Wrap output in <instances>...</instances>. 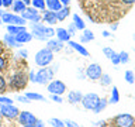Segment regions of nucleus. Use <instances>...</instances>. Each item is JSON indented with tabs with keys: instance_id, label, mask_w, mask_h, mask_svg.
Segmentation results:
<instances>
[{
	"instance_id": "3c124183",
	"label": "nucleus",
	"mask_w": 135,
	"mask_h": 127,
	"mask_svg": "<svg viewBox=\"0 0 135 127\" xmlns=\"http://www.w3.org/2000/svg\"><path fill=\"white\" fill-rule=\"evenodd\" d=\"M110 27H111V30H113V31H115V30L118 28V23H114V24H111V25H110Z\"/></svg>"
},
{
	"instance_id": "7c9ffc66",
	"label": "nucleus",
	"mask_w": 135,
	"mask_h": 127,
	"mask_svg": "<svg viewBox=\"0 0 135 127\" xmlns=\"http://www.w3.org/2000/svg\"><path fill=\"white\" fill-rule=\"evenodd\" d=\"M99 82H100L101 86H108V85H111V78H110V75H107V74H103V75L100 76Z\"/></svg>"
},
{
	"instance_id": "49530a36",
	"label": "nucleus",
	"mask_w": 135,
	"mask_h": 127,
	"mask_svg": "<svg viewBox=\"0 0 135 127\" xmlns=\"http://www.w3.org/2000/svg\"><path fill=\"white\" fill-rule=\"evenodd\" d=\"M4 68H6V59H4L2 55H0V72H2Z\"/></svg>"
},
{
	"instance_id": "f3484780",
	"label": "nucleus",
	"mask_w": 135,
	"mask_h": 127,
	"mask_svg": "<svg viewBox=\"0 0 135 127\" xmlns=\"http://www.w3.org/2000/svg\"><path fill=\"white\" fill-rule=\"evenodd\" d=\"M68 45H69L70 48H73L75 51H78V52H79L80 55H83V57H87V55H89V51L84 48L82 44H79V42H75V41L69 40V41H68Z\"/></svg>"
},
{
	"instance_id": "5701e85b",
	"label": "nucleus",
	"mask_w": 135,
	"mask_h": 127,
	"mask_svg": "<svg viewBox=\"0 0 135 127\" xmlns=\"http://www.w3.org/2000/svg\"><path fill=\"white\" fill-rule=\"evenodd\" d=\"M21 31H27V28L24 27V25H13V24H7V33L13 34V35H16V34H18Z\"/></svg>"
},
{
	"instance_id": "c9c22d12",
	"label": "nucleus",
	"mask_w": 135,
	"mask_h": 127,
	"mask_svg": "<svg viewBox=\"0 0 135 127\" xmlns=\"http://www.w3.org/2000/svg\"><path fill=\"white\" fill-rule=\"evenodd\" d=\"M110 61H111L114 65H118V64H121V62H120V55H118V52H115V51H114L113 55L110 57Z\"/></svg>"
},
{
	"instance_id": "c03bdc74",
	"label": "nucleus",
	"mask_w": 135,
	"mask_h": 127,
	"mask_svg": "<svg viewBox=\"0 0 135 127\" xmlns=\"http://www.w3.org/2000/svg\"><path fill=\"white\" fill-rule=\"evenodd\" d=\"M76 30H78V28H76V27H75V24H73V23H72V24L69 25V27H68V33H69V34H70V35H75V33H76Z\"/></svg>"
},
{
	"instance_id": "9d476101",
	"label": "nucleus",
	"mask_w": 135,
	"mask_h": 127,
	"mask_svg": "<svg viewBox=\"0 0 135 127\" xmlns=\"http://www.w3.org/2000/svg\"><path fill=\"white\" fill-rule=\"evenodd\" d=\"M20 16L23 17V19H25L27 21H31V23H40V20H41V16H40V13H38V10L34 8L32 6H28L25 8V11H23Z\"/></svg>"
},
{
	"instance_id": "7ed1b4c3",
	"label": "nucleus",
	"mask_w": 135,
	"mask_h": 127,
	"mask_svg": "<svg viewBox=\"0 0 135 127\" xmlns=\"http://www.w3.org/2000/svg\"><path fill=\"white\" fill-rule=\"evenodd\" d=\"M34 61H35V64H37L38 66H48L49 64L54 61V52L45 47V48L40 49V51L35 54Z\"/></svg>"
},
{
	"instance_id": "6ab92c4d",
	"label": "nucleus",
	"mask_w": 135,
	"mask_h": 127,
	"mask_svg": "<svg viewBox=\"0 0 135 127\" xmlns=\"http://www.w3.org/2000/svg\"><path fill=\"white\" fill-rule=\"evenodd\" d=\"M82 97H83V95L79 90H70L68 93V100L72 105H78L79 102H82Z\"/></svg>"
},
{
	"instance_id": "bf43d9fd",
	"label": "nucleus",
	"mask_w": 135,
	"mask_h": 127,
	"mask_svg": "<svg viewBox=\"0 0 135 127\" xmlns=\"http://www.w3.org/2000/svg\"><path fill=\"white\" fill-rule=\"evenodd\" d=\"M3 13H4V11L2 10V8H0V16H2V14H3Z\"/></svg>"
},
{
	"instance_id": "72a5a7b5",
	"label": "nucleus",
	"mask_w": 135,
	"mask_h": 127,
	"mask_svg": "<svg viewBox=\"0 0 135 127\" xmlns=\"http://www.w3.org/2000/svg\"><path fill=\"white\" fill-rule=\"evenodd\" d=\"M6 92H7V82L4 79V76L0 75V95H3Z\"/></svg>"
},
{
	"instance_id": "aec40b11",
	"label": "nucleus",
	"mask_w": 135,
	"mask_h": 127,
	"mask_svg": "<svg viewBox=\"0 0 135 127\" xmlns=\"http://www.w3.org/2000/svg\"><path fill=\"white\" fill-rule=\"evenodd\" d=\"M55 35H56V38H58V40H61L62 42H68V41L70 40V37H72L70 34L68 33L66 28H61V27L56 28V31H55Z\"/></svg>"
},
{
	"instance_id": "a19ab883",
	"label": "nucleus",
	"mask_w": 135,
	"mask_h": 127,
	"mask_svg": "<svg viewBox=\"0 0 135 127\" xmlns=\"http://www.w3.org/2000/svg\"><path fill=\"white\" fill-rule=\"evenodd\" d=\"M17 102H20V103H30L31 100H30L25 95H24V96H21V95H20V96H17Z\"/></svg>"
},
{
	"instance_id": "423d86ee",
	"label": "nucleus",
	"mask_w": 135,
	"mask_h": 127,
	"mask_svg": "<svg viewBox=\"0 0 135 127\" xmlns=\"http://www.w3.org/2000/svg\"><path fill=\"white\" fill-rule=\"evenodd\" d=\"M31 34L34 38H37V40L40 41H48L49 38L46 35V27L44 24L41 23H31Z\"/></svg>"
},
{
	"instance_id": "13d9d810",
	"label": "nucleus",
	"mask_w": 135,
	"mask_h": 127,
	"mask_svg": "<svg viewBox=\"0 0 135 127\" xmlns=\"http://www.w3.org/2000/svg\"><path fill=\"white\" fill-rule=\"evenodd\" d=\"M0 7H3V2H2V0H0Z\"/></svg>"
},
{
	"instance_id": "9b49d317",
	"label": "nucleus",
	"mask_w": 135,
	"mask_h": 127,
	"mask_svg": "<svg viewBox=\"0 0 135 127\" xmlns=\"http://www.w3.org/2000/svg\"><path fill=\"white\" fill-rule=\"evenodd\" d=\"M101 75H103V71H101V66L99 64H90L86 68V76L91 80H99Z\"/></svg>"
},
{
	"instance_id": "393cba45",
	"label": "nucleus",
	"mask_w": 135,
	"mask_h": 127,
	"mask_svg": "<svg viewBox=\"0 0 135 127\" xmlns=\"http://www.w3.org/2000/svg\"><path fill=\"white\" fill-rule=\"evenodd\" d=\"M94 40V34H93V31H90V30H83V35L80 37V41L82 42H89V41H93Z\"/></svg>"
},
{
	"instance_id": "09e8293b",
	"label": "nucleus",
	"mask_w": 135,
	"mask_h": 127,
	"mask_svg": "<svg viewBox=\"0 0 135 127\" xmlns=\"http://www.w3.org/2000/svg\"><path fill=\"white\" fill-rule=\"evenodd\" d=\"M35 127H45V124L42 123L41 120H37V123H35Z\"/></svg>"
},
{
	"instance_id": "8fccbe9b",
	"label": "nucleus",
	"mask_w": 135,
	"mask_h": 127,
	"mask_svg": "<svg viewBox=\"0 0 135 127\" xmlns=\"http://www.w3.org/2000/svg\"><path fill=\"white\" fill-rule=\"evenodd\" d=\"M59 2L62 3V6H69V3H70V0H59Z\"/></svg>"
},
{
	"instance_id": "cd10ccee",
	"label": "nucleus",
	"mask_w": 135,
	"mask_h": 127,
	"mask_svg": "<svg viewBox=\"0 0 135 127\" xmlns=\"http://www.w3.org/2000/svg\"><path fill=\"white\" fill-rule=\"evenodd\" d=\"M120 102V93H118V88L113 86V92H111V97H110V103L115 105Z\"/></svg>"
},
{
	"instance_id": "052dcab7",
	"label": "nucleus",
	"mask_w": 135,
	"mask_h": 127,
	"mask_svg": "<svg viewBox=\"0 0 135 127\" xmlns=\"http://www.w3.org/2000/svg\"><path fill=\"white\" fill-rule=\"evenodd\" d=\"M0 127H3V123L2 121H0Z\"/></svg>"
},
{
	"instance_id": "bb28decb",
	"label": "nucleus",
	"mask_w": 135,
	"mask_h": 127,
	"mask_svg": "<svg viewBox=\"0 0 135 127\" xmlns=\"http://www.w3.org/2000/svg\"><path fill=\"white\" fill-rule=\"evenodd\" d=\"M25 96H27L31 102H34V100H38V102L45 100V97H44V96L40 95V93H35V92H27V93H25Z\"/></svg>"
},
{
	"instance_id": "c85d7f7f",
	"label": "nucleus",
	"mask_w": 135,
	"mask_h": 127,
	"mask_svg": "<svg viewBox=\"0 0 135 127\" xmlns=\"http://www.w3.org/2000/svg\"><path fill=\"white\" fill-rule=\"evenodd\" d=\"M107 103H108V102L105 100V99H100L99 103L96 105V107H94V110H93V112H94V113H101V112H103V110L105 109Z\"/></svg>"
},
{
	"instance_id": "39448f33",
	"label": "nucleus",
	"mask_w": 135,
	"mask_h": 127,
	"mask_svg": "<svg viewBox=\"0 0 135 127\" xmlns=\"http://www.w3.org/2000/svg\"><path fill=\"white\" fill-rule=\"evenodd\" d=\"M54 69L52 68H46L42 66L40 71L37 72V83L40 85H48L51 80L54 79Z\"/></svg>"
},
{
	"instance_id": "79ce46f5",
	"label": "nucleus",
	"mask_w": 135,
	"mask_h": 127,
	"mask_svg": "<svg viewBox=\"0 0 135 127\" xmlns=\"http://www.w3.org/2000/svg\"><path fill=\"white\" fill-rule=\"evenodd\" d=\"M65 126H68V127H79L78 123L73 121V120H69V119H66V120H65Z\"/></svg>"
},
{
	"instance_id": "4be33fe9",
	"label": "nucleus",
	"mask_w": 135,
	"mask_h": 127,
	"mask_svg": "<svg viewBox=\"0 0 135 127\" xmlns=\"http://www.w3.org/2000/svg\"><path fill=\"white\" fill-rule=\"evenodd\" d=\"M25 8H27V6L23 3V0H14L13 2V11L16 14H21L23 11H25Z\"/></svg>"
},
{
	"instance_id": "f257e3e1",
	"label": "nucleus",
	"mask_w": 135,
	"mask_h": 127,
	"mask_svg": "<svg viewBox=\"0 0 135 127\" xmlns=\"http://www.w3.org/2000/svg\"><path fill=\"white\" fill-rule=\"evenodd\" d=\"M134 3L135 0H80L87 19L94 23H115L128 13Z\"/></svg>"
},
{
	"instance_id": "0eeeda50",
	"label": "nucleus",
	"mask_w": 135,
	"mask_h": 127,
	"mask_svg": "<svg viewBox=\"0 0 135 127\" xmlns=\"http://www.w3.org/2000/svg\"><path fill=\"white\" fill-rule=\"evenodd\" d=\"M2 20L3 23L13 24V25H25V23H27V20L23 19L21 16L16 14V13H7V11H4L2 14Z\"/></svg>"
},
{
	"instance_id": "a878e982",
	"label": "nucleus",
	"mask_w": 135,
	"mask_h": 127,
	"mask_svg": "<svg viewBox=\"0 0 135 127\" xmlns=\"http://www.w3.org/2000/svg\"><path fill=\"white\" fill-rule=\"evenodd\" d=\"M73 24H75V27L78 28V30H83L86 28V24H84V21L79 17V14H73Z\"/></svg>"
},
{
	"instance_id": "f8f14e48",
	"label": "nucleus",
	"mask_w": 135,
	"mask_h": 127,
	"mask_svg": "<svg viewBox=\"0 0 135 127\" xmlns=\"http://www.w3.org/2000/svg\"><path fill=\"white\" fill-rule=\"evenodd\" d=\"M20 110L13 105H2V116H4L6 119H10V120H14V119H18Z\"/></svg>"
},
{
	"instance_id": "6e6552de",
	"label": "nucleus",
	"mask_w": 135,
	"mask_h": 127,
	"mask_svg": "<svg viewBox=\"0 0 135 127\" xmlns=\"http://www.w3.org/2000/svg\"><path fill=\"white\" fill-rule=\"evenodd\" d=\"M48 92L51 95H63L66 92V85L62 82V80H58V79H52L51 82L48 83Z\"/></svg>"
},
{
	"instance_id": "37998d69",
	"label": "nucleus",
	"mask_w": 135,
	"mask_h": 127,
	"mask_svg": "<svg viewBox=\"0 0 135 127\" xmlns=\"http://www.w3.org/2000/svg\"><path fill=\"white\" fill-rule=\"evenodd\" d=\"M46 35H48V38H54L55 37V30L52 27H46Z\"/></svg>"
},
{
	"instance_id": "ea45409f",
	"label": "nucleus",
	"mask_w": 135,
	"mask_h": 127,
	"mask_svg": "<svg viewBox=\"0 0 135 127\" xmlns=\"http://www.w3.org/2000/svg\"><path fill=\"white\" fill-rule=\"evenodd\" d=\"M17 57H20V58H27L28 57V51L27 49H18V52H17Z\"/></svg>"
},
{
	"instance_id": "4d7b16f0",
	"label": "nucleus",
	"mask_w": 135,
	"mask_h": 127,
	"mask_svg": "<svg viewBox=\"0 0 135 127\" xmlns=\"http://www.w3.org/2000/svg\"><path fill=\"white\" fill-rule=\"evenodd\" d=\"M0 116H2V103H0Z\"/></svg>"
},
{
	"instance_id": "ddd939ff",
	"label": "nucleus",
	"mask_w": 135,
	"mask_h": 127,
	"mask_svg": "<svg viewBox=\"0 0 135 127\" xmlns=\"http://www.w3.org/2000/svg\"><path fill=\"white\" fill-rule=\"evenodd\" d=\"M38 119L30 112H20L18 114V121L21 126H27V124H35Z\"/></svg>"
},
{
	"instance_id": "864d4df0",
	"label": "nucleus",
	"mask_w": 135,
	"mask_h": 127,
	"mask_svg": "<svg viewBox=\"0 0 135 127\" xmlns=\"http://www.w3.org/2000/svg\"><path fill=\"white\" fill-rule=\"evenodd\" d=\"M23 3H24V4H25V6H27V7H28V6H30V4H31V0H23Z\"/></svg>"
},
{
	"instance_id": "f704fd0d",
	"label": "nucleus",
	"mask_w": 135,
	"mask_h": 127,
	"mask_svg": "<svg viewBox=\"0 0 135 127\" xmlns=\"http://www.w3.org/2000/svg\"><path fill=\"white\" fill-rule=\"evenodd\" d=\"M118 55H120V62L121 64H128L129 62V55L127 51H121V52H118Z\"/></svg>"
},
{
	"instance_id": "412c9836",
	"label": "nucleus",
	"mask_w": 135,
	"mask_h": 127,
	"mask_svg": "<svg viewBox=\"0 0 135 127\" xmlns=\"http://www.w3.org/2000/svg\"><path fill=\"white\" fill-rule=\"evenodd\" d=\"M46 7H48V10L51 11H59L61 8L63 7L62 3L59 2V0H46Z\"/></svg>"
},
{
	"instance_id": "5fc2aeb1",
	"label": "nucleus",
	"mask_w": 135,
	"mask_h": 127,
	"mask_svg": "<svg viewBox=\"0 0 135 127\" xmlns=\"http://www.w3.org/2000/svg\"><path fill=\"white\" fill-rule=\"evenodd\" d=\"M23 127H35V124H27V126H23Z\"/></svg>"
},
{
	"instance_id": "58836bf2",
	"label": "nucleus",
	"mask_w": 135,
	"mask_h": 127,
	"mask_svg": "<svg viewBox=\"0 0 135 127\" xmlns=\"http://www.w3.org/2000/svg\"><path fill=\"white\" fill-rule=\"evenodd\" d=\"M28 80L30 82H32V83H37V74L34 71H30V74H28Z\"/></svg>"
},
{
	"instance_id": "a18cd8bd",
	"label": "nucleus",
	"mask_w": 135,
	"mask_h": 127,
	"mask_svg": "<svg viewBox=\"0 0 135 127\" xmlns=\"http://www.w3.org/2000/svg\"><path fill=\"white\" fill-rule=\"evenodd\" d=\"M51 99H52L54 102H56V103H62V97L59 96V95H51Z\"/></svg>"
},
{
	"instance_id": "603ef678",
	"label": "nucleus",
	"mask_w": 135,
	"mask_h": 127,
	"mask_svg": "<svg viewBox=\"0 0 135 127\" xmlns=\"http://www.w3.org/2000/svg\"><path fill=\"white\" fill-rule=\"evenodd\" d=\"M110 35H111V34H110L108 31H103V37H105V38H108Z\"/></svg>"
},
{
	"instance_id": "4c0bfd02",
	"label": "nucleus",
	"mask_w": 135,
	"mask_h": 127,
	"mask_svg": "<svg viewBox=\"0 0 135 127\" xmlns=\"http://www.w3.org/2000/svg\"><path fill=\"white\" fill-rule=\"evenodd\" d=\"M113 52H114V49L110 48V47H104V48H103V54H104L108 59H110V57L113 55Z\"/></svg>"
},
{
	"instance_id": "b1692460",
	"label": "nucleus",
	"mask_w": 135,
	"mask_h": 127,
	"mask_svg": "<svg viewBox=\"0 0 135 127\" xmlns=\"http://www.w3.org/2000/svg\"><path fill=\"white\" fill-rule=\"evenodd\" d=\"M69 13H70L69 6H63L59 11H56V19H58V21H63L68 16H69Z\"/></svg>"
},
{
	"instance_id": "a211bd4d",
	"label": "nucleus",
	"mask_w": 135,
	"mask_h": 127,
	"mask_svg": "<svg viewBox=\"0 0 135 127\" xmlns=\"http://www.w3.org/2000/svg\"><path fill=\"white\" fill-rule=\"evenodd\" d=\"M3 41H4V44H6V45L13 47V48H20V47H21V44H18V42L16 41V37L13 35V34H10V33L4 34Z\"/></svg>"
},
{
	"instance_id": "e433bc0d",
	"label": "nucleus",
	"mask_w": 135,
	"mask_h": 127,
	"mask_svg": "<svg viewBox=\"0 0 135 127\" xmlns=\"http://www.w3.org/2000/svg\"><path fill=\"white\" fill-rule=\"evenodd\" d=\"M0 103L2 105H13V100L10 99V97H6V96L0 95Z\"/></svg>"
},
{
	"instance_id": "de8ad7c7",
	"label": "nucleus",
	"mask_w": 135,
	"mask_h": 127,
	"mask_svg": "<svg viewBox=\"0 0 135 127\" xmlns=\"http://www.w3.org/2000/svg\"><path fill=\"white\" fill-rule=\"evenodd\" d=\"M2 2H3V7H10V6H13L14 0H2Z\"/></svg>"
},
{
	"instance_id": "c756f323",
	"label": "nucleus",
	"mask_w": 135,
	"mask_h": 127,
	"mask_svg": "<svg viewBox=\"0 0 135 127\" xmlns=\"http://www.w3.org/2000/svg\"><path fill=\"white\" fill-rule=\"evenodd\" d=\"M45 0H31V6L37 10H45Z\"/></svg>"
},
{
	"instance_id": "dca6fc26",
	"label": "nucleus",
	"mask_w": 135,
	"mask_h": 127,
	"mask_svg": "<svg viewBox=\"0 0 135 127\" xmlns=\"http://www.w3.org/2000/svg\"><path fill=\"white\" fill-rule=\"evenodd\" d=\"M42 20L45 21V23H48L49 25H54L56 24V11H51V10H45L44 11V16H42Z\"/></svg>"
},
{
	"instance_id": "4468645a",
	"label": "nucleus",
	"mask_w": 135,
	"mask_h": 127,
	"mask_svg": "<svg viewBox=\"0 0 135 127\" xmlns=\"http://www.w3.org/2000/svg\"><path fill=\"white\" fill-rule=\"evenodd\" d=\"M46 48L51 49L52 52H58V51H62L63 49V42L58 38H49L46 41Z\"/></svg>"
},
{
	"instance_id": "473e14b6",
	"label": "nucleus",
	"mask_w": 135,
	"mask_h": 127,
	"mask_svg": "<svg viewBox=\"0 0 135 127\" xmlns=\"http://www.w3.org/2000/svg\"><path fill=\"white\" fill-rule=\"evenodd\" d=\"M124 78H125V80H127V83H129V85L135 83V75H134L132 71H127Z\"/></svg>"
},
{
	"instance_id": "2f4dec72",
	"label": "nucleus",
	"mask_w": 135,
	"mask_h": 127,
	"mask_svg": "<svg viewBox=\"0 0 135 127\" xmlns=\"http://www.w3.org/2000/svg\"><path fill=\"white\" fill-rule=\"evenodd\" d=\"M49 124L52 126V127H66L65 126V121H62L61 119H56V117L49 119Z\"/></svg>"
},
{
	"instance_id": "6e6d98bb",
	"label": "nucleus",
	"mask_w": 135,
	"mask_h": 127,
	"mask_svg": "<svg viewBox=\"0 0 135 127\" xmlns=\"http://www.w3.org/2000/svg\"><path fill=\"white\" fill-rule=\"evenodd\" d=\"M3 24V20H2V16H0V25Z\"/></svg>"
},
{
	"instance_id": "1a4fd4ad",
	"label": "nucleus",
	"mask_w": 135,
	"mask_h": 127,
	"mask_svg": "<svg viewBox=\"0 0 135 127\" xmlns=\"http://www.w3.org/2000/svg\"><path fill=\"white\" fill-rule=\"evenodd\" d=\"M99 100H100L99 95H96V93H87V95H84L82 97L80 103L83 105V107L86 110H94L96 105L99 103Z\"/></svg>"
},
{
	"instance_id": "20e7f679",
	"label": "nucleus",
	"mask_w": 135,
	"mask_h": 127,
	"mask_svg": "<svg viewBox=\"0 0 135 127\" xmlns=\"http://www.w3.org/2000/svg\"><path fill=\"white\" fill-rule=\"evenodd\" d=\"M113 127H135V117L128 113H121L111 120Z\"/></svg>"
},
{
	"instance_id": "2eb2a0df",
	"label": "nucleus",
	"mask_w": 135,
	"mask_h": 127,
	"mask_svg": "<svg viewBox=\"0 0 135 127\" xmlns=\"http://www.w3.org/2000/svg\"><path fill=\"white\" fill-rule=\"evenodd\" d=\"M16 41L18 42V44H25V42H30L32 40V34L31 33H28V31H21L18 34H16Z\"/></svg>"
},
{
	"instance_id": "f03ea898",
	"label": "nucleus",
	"mask_w": 135,
	"mask_h": 127,
	"mask_svg": "<svg viewBox=\"0 0 135 127\" xmlns=\"http://www.w3.org/2000/svg\"><path fill=\"white\" fill-rule=\"evenodd\" d=\"M28 83V75L25 74L24 71H17L11 75L10 80H8V85H10L11 89L14 90H20V89H24Z\"/></svg>"
}]
</instances>
